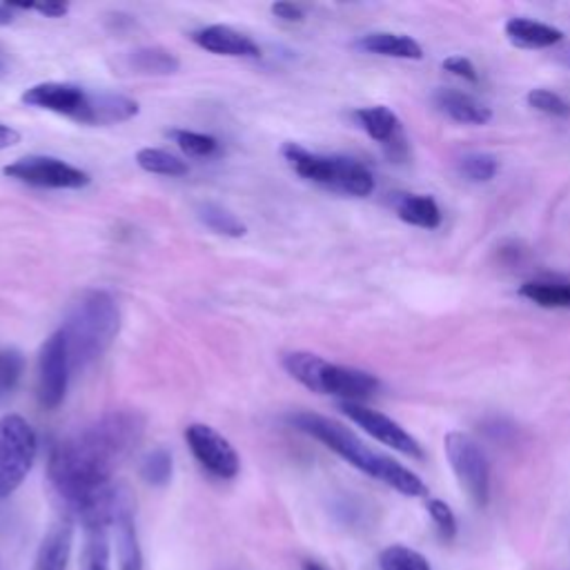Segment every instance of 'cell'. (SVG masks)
Wrapping results in <instances>:
<instances>
[{
    "label": "cell",
    "instance_id": "6da1fadb",
    "mask_svg": "<svg viewBox=\"0 0 570 570\" xmlns=\"http://www.w3.org/2000/svg\"><path fill=\"white\" fill-rule=\"evenodd\" d=\"M138 410H112L59 441L49 454V482L85 529H110L132 506L128 490L112 484L145 435Z\"/></svg>",
    "mask_w": 570,
    "mask_h": 570
},
{
    "label": "cell",
    "instance_id": "7a4b0ae2",
    "mask_svg": "<svg viewBox=\"0 0 570 570\" xmlns=\"http://www.w3.org/2000/svg\"><path fill=\"white\" fill-rule=\"evenodd\" d=\"M288 422L310 435L313 439L322 441L328 450L337 452L341 459H345L350 465H354L356 471L366 473L368 477L390 486L392 490L405 495V497H424L428 495L426 484L414 475L412 471H408L405 465H401L399 461L373 450L368 444L361 441L350 428H345L343 424L324 417V414H315V412H296L290 414Z\"/></svg>",
    "mask_w": 570,
    "mask_h": 570
},
{
    "label": "cell",
    "instance_id": "3957f363",
    "mask_svg": "<svg viewBox=\"0 0 570 570\" xmlns=\"http://www.w3.org/2000/svg\"><path fill=\"white\" fill-rule=\"evenodd\" d=\"M121 328V313L114 296L106 290H87L70 307L63 322V337L70 352L72 373L89 368L110 350Z\"/></svg>",
    "mask_w": 570,
    "mask_h": 570
},
{
    "label": "cell",
    "instance_id": "277c9868",
    "mask_svg": "<svg viewBox=\"0 0 570 570\" xmlns=\"http://www.w3.org/2000/svg\"><path fill=\"white\" fill-rule=\"evenodd\" d=\"M286 373L307 390L317 395L341 397L343 401L359 403L379 390V379L366 371L337 366L313 352H290L283 356Z\"/></svg>",
    "mask_w": 570,
    "mask_h": 570
},
{
    "label": "cell",
    "instance_id": "5b68a950",
    "mask_svg": "<svg viewBox=\"0 0 570 570\" xmlns=\"http://www.w3.org/2000/svg\"><path fill=\"white\" fill-rule=\"evenodd\" d=\"M281 154L286 163L305 181L356 198L371 196L375 192L373 172L356 159L326 157V154L310 151L296 143H286Z\"/></svg>",
    "mask_w": 570,
    "mask_h": 570
},
{
    "label": "cell",
    "instance_id": "8992f818",
    "mask_svg": "<svg viewBox=\"0 0 570 570\" xmlns=\"http://www.w3.org/2000/svg\"><path fill=\"white\" fill-rule=\"evenodd\" d=\"M38 454V437L27 420L8 414L0 420V497L12 495L29 475Z\"/></svg>",
    "mask_w": 570,
    "mask_h": 570
},
{
    "label": "cell",
    "instance_id": "52a82bcc",
    "mask_svg": "<svg viewBox=\"0 0 570 570\" xmlns=\"http://www.w3.org/2000/svg\"><path fill=\"white\" fill-rule=\"evenodd\" d=\"M444 450L459 486L484 508L490 499V463L482 446L465 433H448L444 437Z\"/></svg>",
    "mask_w": 570,
    "mask_h": 570
},
{
    "label": "cell",
    "instance_id": "ba28073f",
    "mask_svg": "<svg viewBox=\"0 0 570 570\" xmlns=\"http://www.w3.org/2000/svg\"><path fill=\"white\" fill-rule=\"evenodd\" d=\"M70 352L63 332H54L45 339L38 354V399L47 410H57L68 395L70 386Z\"/></svg>",
    "mask_w": 570,
    "mask_h": 570
},
{
    "label": "cell",
    "instance_id": "9c48e42d",
    "mask_svg": "<svg viewBox=\"0 0 570 570\" xmlns=\"http://www.w3.org/2000/svg\"><path fill=\"white\" fill-rule=\"evenodd\" d=\"M5 177L45 190H81L89 185V174L54 157H25L8 166Z\"/></svg>",
    "mask_w": 570,
    "mask_h": 570
},
{
    "label": "cell",
    "instance_id": "30bf717a",
    "mask_svg": "<svg viewBox=\"0 0 570 570\" xmlns=\"http://www.w3.org/2000/svg\"><path fill=\"white\" fill-rule=\"evenodd\" d=\"M185 441H187L194 459L210 475H215L219 480H234L239 475V471H241L239 452L213 426H205V424L187 426Z\"/></svg>",
    "mask_w": 570,
    "mask_h": 570
},
{
    "label": "cell",
    "instance_id": "8fae6325",
    "mask_svg": "<svg viewBox=\"0 0 570 570\" xmlns=\"http://www.w3.org/2000/svg\"><path fill=\"white\" fill-rule=\"evenodd\" d=\"M341 412L352 424L364 428L371 437H375L384 446H388L401 454L414 457V459L424 457L422 444L414 439L405 428H401L395 420H390L388 414L373 410L364 403H354V401H341Z\"/></svg>",
    "mask_w": 570,
    "mask_h": 570
},
{
    "label": "cell",
    "instance_id": "7c38bea8",
    "mask_svg": "<svg viewBox=\"0 0 570 570\" xmlns=\"http://www.w3.org/2000/svg\"><path fill=\"white\" fill-rule=\"evenodd\" d=\"M87 98H89V92H85L81 85L57 83V81L38 83L23 94L25 106L68 117L74 123H81V119L87 110Z\"/></svg>",
    "mask_w": 570,
    "mask_h": 570
},
{
    "label": "cell",
    "instance_id": "4fadbf2b",
    "mask_svg": "<svg viewBox=\"0 0 570 570\" xmlns=\"http://www.w3.org/2000/svg\"><path fill=\"white\" fill-rule=\"evenodd\" d=\"M354 119L373 141L386 147L390 159L405 157V138L401 132V121L390 108L386 106L361 108L354 112Z\"/></svg>",
    "mask_w": 570,
    "mask_h": 570
},
{
    "label": "cell",
    "instance_id": "5bb4252c",
    "mask_svg": "<svg viewBox=\"0 0 570 570\" xmlns=\"http://www.w3.org/2000/svg\"><path fill=\"white\" fill-rule=\"evenodd\" d=\"M192 40L219 57H234V59H262V47H258L250 36L228 27V25H210L196 29Z\"/></svg>",
    "mask_w": 570,
    "mask_h": 570
},
{
    "label": "cell",
    "instance_id": "9a60e30c",
    "mask_svg": "<svg viewBox=\"0 0 570 570\" xmlns=\"http://www.w3.org/2000/svg\"><path fill=\"white\" fill-rule=\"evenodd\" d=\"M138 114V102L114 92H96L87 98V110L81 125H117Z\"/></svg>",
    "mask_w": 570,
    "mask_h": 570
},
{
    "label": "cell",
    "instance_id": "2e32d148",
    "mask_svg": "<svg viewBox=\"0 0 570 570\" xmlns=\"http://www.w3.org/2000/svg\"><path fill=\"white\" fill-rule=\"evenodd\" d=\"M435 106L448 119L463 123V125H486L493 119V110L475 96L459 92L454 87H441L433 96Z\"/></svg>",
    "mask_w": 570,
    "mask_h": 570
},
{
    "label": "cell",
    "instance_id": "e0dca14e",
    "mask_svg": "<svg viewBox=\"0 0 570 570\" xmlns=\"http://www.w3.org/2000/svg\"><path fill=\"white\" fill-rule=\"evenodd\" d=\"M356 49L366 51V54L388 57V59H403V61H422L424 47L405 34L395 32H373L361 36L356 40Z\"/></svg>",
    "mask_w": 570,
    "mask_h": 570
},
{
    "label": "cell",
    "instance_id": "ac0fdd59",
    "mask_svg": "<svg viewBox=\"0 0 570 570\" xmlns=\"http://www.w3.org/2000/svg\"><path fill=\"white\" fill-rule=\"evenodd\" d=\"M74 544V529L70 522H61L51 529L36 555L32 570H68Z\"/></svg>",
    "mask_w": 570,
    "mask_h": 570
},
{
    "label": "cell",
    "instance_id": "d6986e66",
    "mask_svg": "<svg viewBox=\"0 0 570 570\" xmlns=\"http://www.w3.org/2000/svg\"><path fill=\"white\" fill-rule=\"evenodd\" d=\"M504 32H506V36L512 45L524 47V49H546V47H553V45L563 40L561 29L546 25V23H539V21L524 19V16L510 19L506 23Z\"/></svg>",
    "mask_w": 570,
    "mask_h": 570
},
{
    "label": "cell",
    "instance_id": "ffe728a7",
    "mask_svg": "<svg viewBox=\"0 0 570 570\" xmlns=\"http://www.w3.org/2000/svg\"><path fill=\"white\" fill-rule=\"evenodd\" d=\"M395 210L403 223L422 230H437L444 219L437 201L428 194H397Z\"/></svg>",
    "mask_w": 570,
    "mask_h": 570
},
{
    "label": "cell",
    "instance_id": "44dd1931",
    "mask_svg": "<svg viewBox=\"0 0 570 570\" xmlns=\"http://www.w3.org/2000/svg\"><path fill=\"white\" fill-rule=\"evenodd\" d=\"M128 70L145 76H170L181 68L179 57L166 47H138L125 57Z\"/></svg>",
    "mask_w": 570,
    "mask_h": 570
},
{
    "label": "cell",
    "instance_id": "7402d4cb",
    "mask_svg": "<svg viewBox=\"0 0 570 570\" xmlns=\"http://www.w3.org/2000/svg\"><path fill=\"white\" fill-rule=\"evenodd\" d=\"M520 294L546 310H570V281L533 279L520 286Z\"/></svg>",
    "mask_w": 570,
    "mask_h": 570
},
{
    "label": "cell",
    "instance_id": "603a6c76",
    "mask_svg": "<svg viewBox=\"0 0 570 570\" xmlns=\"http://www.w3.org/2000/svg\"><path fill=\"white\" fill-rule=\"evenodd\" d=\"M114 526H117V550H119L121 570H143V550L136 535L134 508L121 512Z\"/></svg>",
    "mask_w": 570,
    "mask_h": 570
},
{
    "label": "cell",
    "instance_id": "cb8c5ba5",
    "mask_svg": "<svg viewBox=\"0 0 570 570\" xmlns=\"http://www.w3.org/2000/svg\"><path fill=\"white\" fill-rule=\"evenodd\" d=\"M198 221L205 228H210L213 232L223 234V237H232V239H241L247 232L245 223L237 215H232L230 210H226V207H221L217 203L201 205L198 207Z\"/></svg>",
    "mask_w": 570,
    "mask_h": 570
},
{
    "label": "cell",
    "instance_id": "d4e9b609",
    "mask_svg": "<svg viewBox=\"0 0 570 570\" xmlns=\"http://www.w3.org/2000/svg\"><path fill=\"white\" fill-rule=\"evenodd\" d=\"M81 570H112L108 529H85Z\"/></svg>",
    "mask_w": 570,
    "mask_h": 570
},
{
    "label": "cell",
    "instance_id": "484cf974",
    "mask_svg": "<svg viewBox=\"0 0 570 570\" xmlns=\"http://www.w3.org/2000/svg\"><path fill=\"white\" fill-rule=\"evenodd\" d=\"M136 163L141 170L149 174H161V177H185L187 166L174 157V154L157 147H143L136 154Z\"/></svg>",
    "mask_w": 570,
    "mask_h": 570
},
{
    "label": "cell",
    "instance_id": "4316f807",
    "mask_svg": "<svg viewBox=\"0 0 570 570\" xmlns=\"http://www.w3.org/2000/svg\"><path fill=\"white\" fill-rule=\"evenodd\" d=\"M459 172L471 183H488L497 177L499 161L488 151H471L459 159Z\"/></svg>",
    "mask_w": 570,
    "mask_h": 570
},
{
    "label": "cell",
    "instance_id": "83f0119b",
    "mask_svg": "<svg viewBox=\"0 0 570 570\" xmlns=\"http://www.w3.org/2000/svg\"><path fill=\"white\" fill-rule=\"evenodd\" d=\"M174 473V461H172V452L166 448H157L151 450L143 463H141V477L149 484V486H168Z\"/></svg>",
    "mask_w": 570,
    "mask_h": 570
},
{
    "label": "cell",
    "instance_id": "f1b7e54d",
    "mask_svg": "<svg viewBox=\"0 0 570 570\" xmlns=\"http://www.w3.org/2000/svg\"><path fill=\"white\" fill-rule=\"evenodd\" d=\"M381 570H433L430 561L408 546H390L379 557Z\"/></svg>",
    "mask_w": 570,
    "mask_h": 570
},
{
    "label": "cell",
    "instance_id": "f546056e",
    "mask_svg": "<svg viewBox=\"0 0 570 570\" xmlns=\"http://www.w3.org/2000/svg\"><path fill=\"white\" fill-rule=\"evenodd\" d=\"M25 373V356L19 350H0V399L12 395Z\"/></svg>",
    "mask_w": 570,
    "mask_h": 570
},
{
    "label": "cell",
    "instance_id": "4dcf8cb0",
    "mask_svg": "<svg viewBox=\"0 0 570 570\" xmlns=\"http://www.w3.org/2000/svg\"><path fill=\"white\" fill-rule=\"evenodd\" d=\"M170 134L177 141V145L185 154H190V157H215L221 147L219 141L210 134H201V132H192V130H174Z\"/></svg>",
    "mask_w": 570,
    "mask_h": 570
},
{
    "label": "cell",
    "instance_id": "1f68e13d",
    "mask_svg": "<svg viewBox=\"0 0 570 570\" xmlns=\"http://www.w3.org/2000/svg\"><path fill=\"white\" fill-rule=\"evenodd\" d=\"M529 106L546 117H555V119H568L570 117V102L559 96L557 92H550V89H544V87H537V89H531L529 96Z\"/></svg>",
    "mask_w": 570,
    "mask_h": 570
},
{
    "label": "cell",
    "instance_id": "d6a6232c",
    "mask_svg": "<svg viewBox=\"0 0 570 570\" xmlns=\"http://www.w3.org/2000/svg\"><path fill=\"white\" fill-rule=\"evenodd\" d=\"M428 512L433 517V522L437 526V531L441 533L444 539H452L457 535V517L452 512V508L441 501V499H430L428 501Z\"/></svg>",
    "mask_w": 570,
    "mask_h": 570
},
{
    "label": "cell",
    "instance_id": "836d02e7",
    "mask_svg": "<svg viewBox=\"0 0 570 570\" xmlns=\"http://www.w3.org/2000/svg\"><path fill=\"white\" fill-rule=\"evenodd\" d=\"M441 68L446 72H450L452 76L457 78H463V81H469V83H480V72L475 68V63L471 59H465L461 54H454V57H448Z\"/></svg>",
    "mask_w": 570,
    "mask_h": 570
},
{
    "label": "cell",
    "instance_id": "e575fe53",
    "mask_svg": "<svg viewBox=\"0 0 570 570\" xmlns=\"http://www.w3.org/2000/svg\"><path fill=\"white\" fill-rule=\"evenodd\" d=\"M272 14L286 23H303L305 21V12L292 3H277L272 5Z\"/></svg>",
    "mask_w": 570,
    "mask_h": 570
},
{
    "label": "cell",
    "instance_id": "d590c367",
    "mask_svg": "<svg viewBox=\"0 0 570 570\" xmlns=\"http://www.w3.org/2000/svg\"><path fill=\"white\" fill-rule=\"evenodd\" d=\"M29 10H34L47 19H63L70 12V5L68 3H34V5H29Z\"/></svg>",
    "mask_w": 570,
    "mask_h": 570
},
{
    "label": "cell",
    "instance_id": "8d00e7d4",
    "mask_svg": "<svg viewBox=\"0 0 570 570\" xmlns=\"http://www.w3.org/2000/svg\"><path fill=\"white\" fill-rule=\"evenodd\" d=\"M19 143H21V132L5 123H0V149H10Z\"/></svg>",
    "mask_w": 570,
    "mask_h": 570
},
{
    "label": "cell",
    "instance_id": "74e56055",
    "mask_svg": "<svg viewBox=\"0 0 570 570\" xmlns=\"http://www.w3.org/2000/svg\"><path fill=\"white\" fill-rule=\"evenodd\" d=\"M12 23H14V10L10 8V3H0V27Z\"/></svg>",
    "mask_w": 570,
    "mask_h": 570
},
{
    "label": "cell",
    "instance_id": "f35d334b",
    "mask_svg": "<svg viewBox=\"0 0 570 570\" xmlns=\"http://www.w3.org/2000/svg\"><path fill=\"white\" fill-rule=\"evenodd\" d=\"M301 570H328L324 563H319V561H315V559H307V561H303V566H301Z\"/></svg>",
    "mask_w": 570,
    "mask_h": 570
}]
</instances>
